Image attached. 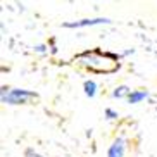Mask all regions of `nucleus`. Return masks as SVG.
<instances>
[{
    "instance_id": "8",
    "label": "nucleus",
    "mask_w": 157,
    "mask_h": 157,
    "mask_svg": "<svg viewBox=\"0 0 157 157\" xmlns=\"http://www.w3.org/2000/svg\"><path fill=\"white\" fill-rule=\"evenodd\" d=\"M104 116H105V119H109V121H116L117 117H119L117 111H114V109H111V107H107L105 111H104Z\"/></svg>"
},
{
    "instance_id": "2",
    "label": "nucleus",
    "mask_w": 157,
    "mask_h": 157,
    "mask_svg": "<svg viewBox=\"0 0 157 157\" xmlns=\"http://www.w3.org/2000/svg\"><path fill=\"white\" fill-rule=\"evenodd\" d=\"M0 98L7 105H28V104L36 102L40 97L36 92H31L26 88H10L4 85L0 92Z\"/></svg>"
},
{
    "instance_id": "1",
    "label": "nucleus",
    "mask_w": 157,
    "mask_h": 157,
    "mask_svg": "<svg viewBox=\"0 0 157 157\" xmlns=\"http://www.w3.org/2000/svg\"><path fill=\"white\" fill-rule=\"evenodd\" d=\"M121 56L112 54V52H104L100 48H92L85 50L78 56H74V64L97 74H112L121 67L119 64Z\"/></svg>"
},
{
    "instance_id": "10",
    "label": "nucleus",
    "mask_w": 157,
    "mask_h": 157,
    "mask_svg": "<svg viewBox=\"0 0 157 157\" xmlns=\"http://www.w3.org/2000/svg\"><path fill=\"white\" fill-rule=\"evenodd\" d=\"M33 50L36 52V54H47V52H48V45H47V43H40V45H35Z\"/></svg>"
},
{
    "instance_id": "6",
    "label": "nucleus",
    "mask_w": 157,
    "mask_h": 157,
    "mask_svg": "<svg viewBox=\"0 0 157 157\" xmlns=\"http://www.w3.org/2000/svg\"><path fill=\"white\" fill-rule=\"evenodd\" d=\"M145 98H148V92H147V90H133V92H131V95L128 97V104L135 105V104L143 102Z\"/></svg>"
},
{
    "instance_id": "4",
    "label": "nucleus",
    "mask_w": 157,
    "mask_h": 157,
    "mask_svg": "<svg viewBox=\"0 0 157 157\" xmlns=\"http://www.w3.org/2000/svg\"><path fill=\"white\" fill-rule=\"evenodd\" d=\"M126 145H128V142H126L124 135L116 136L111 142L109 148H107V157H124L126 155Z\"/></svg>"
},
{
    "instance_id": "5",
    "label": "nucleus",
    "mask_w": 157,
    "mask_h": 157,
    "mask_svg": "<svg viewBox=\"0 0 157 157\" xmlns=\"http://www.w3.org/2000/svg\"><path fill=\"white\" fill-rule=\"evenodd\" d=\"M83 92L88 98H93L98 92V85L95 79H85L83 81Z\"/></svg>"
},
{
    "instance_id": "9",
    "label": "nucleus",
    "mask_w": 157,
    "mask_h": 157,
    "mask_svg": "<svg viewBox=\"0 0 157 157\" xmlns=\"http://www.w3.org/2000/svg\"><path fill=\"white\" fill-rule=\"evenodd\" d=\"M24 157H45V155H42L40 152H36L33 147H28V148H24Z\"/></svg>"
},
{
    "instance_id": "3",
    "label": "nucleus",
    "mask_w": 157,
    "mask_h": 157,
    "mask_svg": "<svg viewBox=\"0 0 157 157\" xmlns=\"http://www.w3.org/2000/svg\"><path fill=\"white\" fill-rule=\"evenodd\" d=\"M112 21L109 17H85V19H78V21H69L64 23L62 28L67 29H78V28H92V26H100V24H111Z\"/></svg>"
},
{
    "instance_id": "7",
    "label": "nucleus",
    "mask_w": 157,
    "mask_h": 157,
    "mask_svg": "<svg viewBox=\"0 0 157 157\" xmlns=\"http://www.w3.org/2000/svg\"><path fill=\"white\" fill-rule=\"evenodd\" d=\"M131 92H133V90H131L128 85H119V86H116L114 90H112V98H126V100H128Z\"/></svg>"
}]
</instances>
